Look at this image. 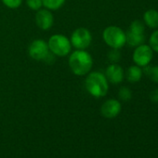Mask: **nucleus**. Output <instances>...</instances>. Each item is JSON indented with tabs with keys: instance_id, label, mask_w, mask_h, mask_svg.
Here are the masks:
<instances>
[{
	"instance_id": "20e7f679",
	"label": "nucleus",
	"mask_w": 158,
	"mask_h": 158,
	"mask_svg": "<svg viewBox=\"0 0 158 158\" xmlns=\"http://www.w3.org/2000/svg\"><path fill=\"white\" fill-rule=\"evenodd\" d=\"M48 48L56 56L64 57L71 51V42L62 35H54L48 40Z\"/></svg>"
},
{
	"instance_id": "dca6fc26",
	"label": "nucleus",
	"mask_w": 158,
	"mask_h": 158,
	"mask_svg": "<svg viewBox=\"0 0 158 158\" xmlns=\"http://www.w3.org/2000/svg\"><path fill=\"white\" fill-rule=\"evenodd\" d=\"M144 29H145L144 23L138 20L134 21L129 26V31L137 34H144Z\"/></svg>"
},
{
	"instance_id": "9d476101",
	"label": "nucleus",
	"mask_w": 158,
	"mask_h": 158,
	"mask_svg": "<svg viewBox=\"0 0 158 158\" xmlns=\"http://www.w3.org/2000/svg\"><path fill=\"white\" fill-rule=\"evenodd\" d=\"M105 76L107 80L112 84H119L124 79V71L122 67L116 63L111 64L107 67L105 72Z\"/></svg>"
},
{
	"instance_id": "a211bd4d",
	"label": "nucleus",
	"mask_w": 158,
	"mask_h": 158,
	"mask_svg": "<svg viewBox=\"0 0 158 158\" xmlns=\"http://www.w3.org/2000/svg\"><path fill=\"white\" fill-rule=\"evenodd\" d=\"M118 95H119V98H120L122 101H124V102L129 101V100L131 99V97H132V93H131L130 89H129L128 88H127V87L121 88L120 90H119Z\"/></svg>"
},
{
	"instance_id": "412c9836",
	"label": "nucleus",
	"mask_w": 158,
	"mask_h": 158,
	"mask_svg": "<svg viewBox=\"0 0 158 158\" xmlns=\"http://www.w3.org/2000/svg\"><path fill=\"white\" fill-rule=\"evenodd\" d=\"M109 58L112 61H118V60L120 59V54L117 51V49H114L113 51L110 52L109 54Z\"/></svg>"
},
{
	"instance_id": "f8f14e48",
	"label": "nucleus",
	"mask_w": 158,
	"mask_h": 158,
	"mask_svg": "<svg viewBox=\"0 0 158 158\" xmlns=\"http://www.w3.org/2000/svg\"><path fill=\"white\" fill-rule=\"evenodd\" d=\"M145 40L144 34H137L130 32L129 30L126 34V43H127L130 47H138L141 44H143Z\"/></svg>"
},
{
	"instance_id": "9b49d317",
	"label": "nucleus",
	"mask_w": 158,
	"mask_h": 158,
	"mask_svg": "<svg viewBox=\"0 0 158 158\" xmlns=\"http://www.w3.org/2000/svg\"><path fill=\"white\" fill-rule=\"evenodd\" d=\"M144 23L150 28H157L158 27V11L151 9L148 10L143 14Z\"/></svg>"
},
{
	"instance_id": "6e6552de",
	"label": "nucleus",
	"mask_w": 158,
	"mask_h": 158,
	"mask_svg": "<svg viewBox=\"0 0 158 158\" xmlns=\"http://www.w3.org/2000/svg\"><path fill=\"white\" fill-rule=\"evenodd\" d=\"M54 18L52 13L48 10H38L35 15V23L42 30H48L52 27Z\"/></svg>"
},
{
	"instance_id": "6ab92c4d",
	"label": "nucleus",
	"mask_w": 158,
	"mask_h": 158,
	"mask_svg": "<svg viewBox=\"0 0 158 158\" xmlns=\"http://www.w3.org/2000/svg\"><path fill=\"white\" fill-rule=\"evenodd\" d=\"M27 6L33 10H38L43 6L42 0H26Z\"/></svg>"
},
{
	"instance_id": "1a4fd4ad",
	"label": "nucleus",
	"mask_w": 158,
	"mask_h": 158,
	"mask_svg": "<svg viewBox=\"0 0 158 158\" xmlns=\"http://www.w3.org/2000/svg\"><path fill=\"white\" fill-rule=\"evenodd\" d=\"M102 114L106 118H114L119 114L121 112V104L118 101L111 99L106 101L102 108H101Z\"/></svg>"
},
{
	"instance_id": "f03ea898",
	"label": "nucleus",
	"mask_w": 158,
	"mask_h": 158,
	"mask_svg": "<svg viewBox=\"0 0 158 158\" xmlns=\"http://www.w3.org/2000/svg\"><path fill=\"white\" fill-rule=\"evenodd\" d=\"M85 86L88 92L96 98L105 96L109 89L106 76L100 72L90 73L85 80Z\"/></svg>"
},
{
	"instance_id": "0eeeda50",
	"label": "nucleus",
	"mask_w": 158,
	"mask_h": 158,
	"mask_svg": "<svg viewBox=\"0 0 158 158\" xmlns=\"http://www.w3.org/2000/svg\"><path fill=\"white\" fill-rule=\"evenodd\" d=\"M48 45L42 39H36L33 41L28 48V53L30 57L36 60H46L48 55Z\"/></svg>"
},
{
	"instance_id": "ddd939ff",
	"label": "nucleus",
	"mask_w": 158,
	"mask_h": 158,
	"mask_svg": "<svg viewBox=\"0 0 158 158\" xmlns=\"http://www.w3.org/2000/svg\"><path fill=\"white\" fill-rule=\"evenodd\" d=\"M142 70L138 65H133L128 67L127 71V79L130 83H137L142 77Z\"/></svg>"
},
{
	"instance_id": "aec40b11",
	"label": "nucleus",
	"mask_w": 158,
	"mask_h": 158,
	"mask_svg": "<svg viewBox=\"0 0 158 158\" xmlns=\"http://www.w3.org/2000/svg\"><path fill=\"white\" fill-rule=\"evenodd\" d=\"M23 0H2L4 5L10 9H17L21 6Z\"/></svg>"
},
{
	"instance_id": "4be33fe9",
	"label": "nucleus",
	"mask_w": 158,
	"mask_h": 158,
	"mask_svg": "<svg viewBox=\"0 0 158 158\" xmlns=\"http://www.w3.org/2000/svg\"><path fill=\"white\" fill-rule=\"evenodd\" d=\"M150 99L154 102H158V89L152 90L151 93H150Z\"/></svg>"
},
{
	"instance_id": "423d86ee",
	"label": "nucleus",
	"mask_w": 158,
	"mask_h": 158,
	"mask_svg": "<svg viewBox=\"0 0 158 158\" xmlns=\"http://www.w3.org/2000/svg\"><path fill=\"white\" fill-rule=\"evenodd\" d=\"M92 40L90 32L86 28H78L72 34L71 43L77 49H85L87 48Z\"/></svg>"
},
{
	"instance_id": "39448f33",
	"label": "nucleus",
	"mask_w": 158,
	"mask_h": 158,
	"mask_svg": "<svg viewBox=\"0 0 158 158\" xmlns=\"http://www.w3.org/2000/svg\"><path fill=\"white\" fill-rule=\"evenodd\" d=\"M153 57V50L148 45L141 44L136 47L133 53V60L136 65L139 67H145L149 65Z\"/></svg>"
},
{
	"instance_id": "f257e3e1",
	"label": "nucleus",
	"mask_w": 158,
	"mask_h": 158,
	"mask_svg": "<svg viewBox=\"0 0 158 158\" xmlns=\"http://www.w3.org/2000/svg\"><path fill=\"white\" fill-rule=\"evenodd\" d=\"M93 60L90 54L84 49H78L69 57V66L76 75H85L92 68Z\"/></svg>"
},
{
	"instance_id": "2eb2a0df",
	"label": "nucleus",
	"mask_w": 158,
	"mask_h": 158,
	"mask_svg": "<svg viewBox=\"0 0 158 158\" xmlns=\"http://www.w3.org/2000/svg\"><path fill=\"white\" fill-rule=\"evenodd\" d=\"M65 2V0H42L43 6L51 10H59Z\"/></svg>"
},
{
	"instance_id": "7ed1b4c3",
	"label": "nucleus",
	"mask_w": 158,
	"mask_h": 158,
	"mask_svg": "<svg viewBox=\"0 0 158 158\" xmlns=\"http://www.w3.org/2000/svg\"><path fill=\"white\" fill-rule=\"evenodd\" d=\"M105 43L114 49H119L126 44V33L117 26L107 27L102 34Z\"/></svg>"
},
{
	"instance_id": "f3484780",
	"label": "nucleus",
	"mask_w": 158,
	"mask_h": 158,
	"mask_svg": "<svg viewBox=\"0 0 158 158\" xmlns=\"http://www.w3.org/2000/svg\"><path fill=\"white\" fill-rule=\"evenodd\" d=\"M149 46L152 48V49L155 52H158V30L154 31L149 39Z\"/></svg>"
},
{
	"instance_id": "4468645a",
	"label": "nucleus",
	"mask_w": 158,
	"mask_h": 158,
	"mask_svg": "<svg viewBox=\"0 0 158 158\" xmlns=\"http://www.w3.org/2000/svg\"><path fill=\"white\" fill-rule=\"evenodd\" d=\"M144 73L154 83L158 84V65L154 66H145L144 67Z\"/></svg>"
}]
</instances>
